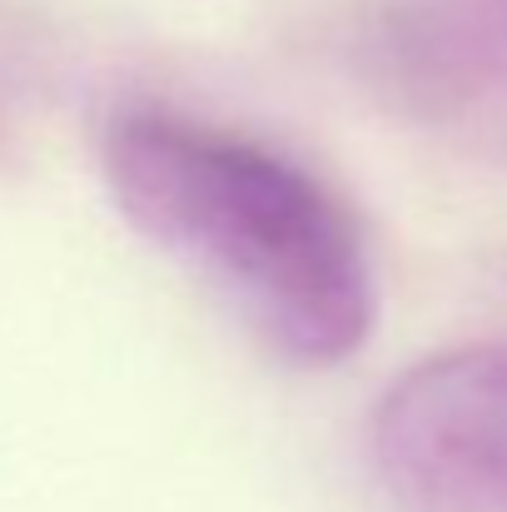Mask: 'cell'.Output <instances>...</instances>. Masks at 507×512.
<instances>
[{
	"label": "cell",
	"instance_id": "cell-1",
	"mask_svg": "<svg viewBox=\"0 0 507 512\" xmlns=\"http://www.w3.org/2000/svg\"><path fill=\"white\" fill-rule=\"evenodd\" d=\"M100 174L125 224L219 289L284 358L329 368L368 343V244L279 150L174 110H125L105 130Z\"/></svg>",
	"mask_w": 507,
	"mask_h": 512
},
{
	"label": "cell",
	"instance_id": "cell-2",
	"mask_svg": "<svg viewBox=\"0 0 507 512\" xmlns=\"http://www.w3.org/2000/svg\"><path fill=\"white\" fill-rule=\"evenodd\" d=\"M368 448L398 512H507V343L408 368L378 398Z\"/></svg>",
	"mask_w": 507,
	"mask_h": 512
},
{
	"label": "cell",
	"instance_id": "cell-3",
	"mask_svg": "<svg viewBox=\"0 0 507 512\" xmlns=\"http://www.w3.org/2000/svg\"><path fill=\"white\" fill-rule=\"evenodd\" d=\"M368 60L378 90L443 125L507 115V0H388Z\"/></svg>",
	"mask_w": 507,
	"mask_h": 512
}]
</instances>
